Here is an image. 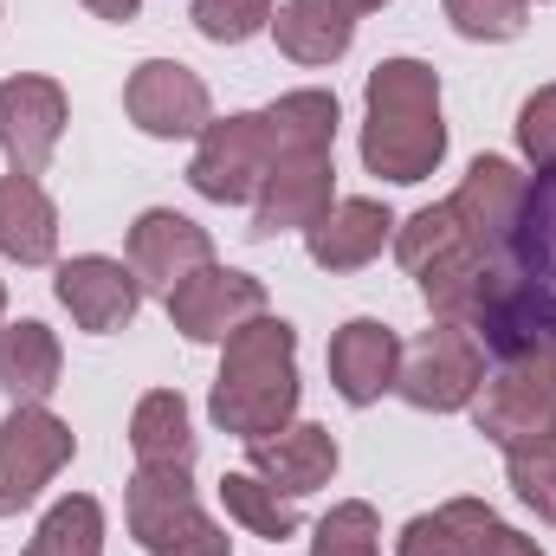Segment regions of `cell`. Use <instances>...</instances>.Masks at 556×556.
I'll use <instances>...</instances> for the list:
<instances>
[{"label": "cell", "instance_id": "1", "mask_svg": "<svg viewBox=\"0 0 556 556\" xmlns=\"http://www.w3.org/2000/svg\"><path fill=\"white\" fill-rule=\"evenodd\" d=\"M330 137H337V98L330 91H291L273 111H247V117L207 124L194 162H188V181L207 201H253L285 155L330 149Z\"/></svg>", "mask_w": 556, "mask_h": 556}, {"label": "cell", "instance_id": "2", "mask_svg": "<svg viewBox=\"0 0 556 556\" xmlns=\"http://www.w3.org/2000/svg\"><path fill=\"white\" fill-rule=\"evenodd\" d=\"M291 408H298V330L260 311L227 337L207 415L240 440H273Z\"/></svg>", "mask_w": 556, "mask_h": 556}, {"label": "cell", "instance_id": "3", "mask_svg": "<svg viewBox=\"0 0 556 556\" xmlns=\"http://www.w3.org/2000/svg\"><path fill=\"white\" fill-rule=\"evenodd\" d=\"M446 155L440 124V78L420 59H382L369 72V124H363V162L389 181H427Z\"/></svg>", "mask_w": 556, "mask_h": 556}, {"label": "cell", "instance_id": "4", "mask_svg": "<svg viewBox=\"0 0 556 556\" xmlns=\"http://www.w3.org/2000/svg\"><path fill=\"white\" fill-rule=\"evenodd\" d=\"M130 531L149 556H227V531L194 505L188 472H162L142 466L130 479Z\"/></svg>", "mask_w": 556, "mask_h": 556}, {"label": "cell", "instance_id": "5", "mask_svg": "<svg viewBox=\"0 0 556 556\" xmlns=\"http://www.w3.org/2000/svg\"><path fill=\"white\" fill-rule=\"evenodd\" d=\"M395 389H402L415 408H427V415L466 408V402L485 389V343H479L466 324H433V330H420V343L402 356Z\"/></svg>", "mask_w": 556, "mask_h": 556}, {"label": "cell", "instance_id": "6", "mask_svg": "<svg viewBox=\"0 0 556 556\" xmlns=\"http://www.w3.org/2000/svg\"><path fill=\"white\" fill-rule=\"evenodd\" d=\"M65 459H72V427L39 402H20L0 420V518L26 511Z\"/></svg>", "mask_w": 556, "mask_h": 556}, {"label": "cell", "instance_id": "7", "mask_svg": "<svg viewBox=\"0 0 556 556\" xmlns=\"http://www.w3.org/2000/svg\"><path fill=\"white\" fill-rule=\"evenodd\" d=\"M479 433H485L492 446H505V459H511V453L556 446V382L538 363H505V369L485 382Z\"/></svg>", "mask_w": 556, "mask_h": 556}, {"label": "cell", "instance_id": "8", "mask_svg": "<svg viewBox=\"0 0 556 556\" xmlns=\"http://www.w3.org/2000/svg\"><path fill=\"white\" fill-rule=\"evenodd\" d=\"M260 311H266V285L247 273H227V266H201L168 291V324L188 343H227Z\"/></svg>", "mask_w": 556, "mask_h": 556}, {"label": "cell", "instance_id": "9", "mask_svg": "<svg viewBox=\"0 0 556 556\" xmlns=\"http://www.w3.org/2000/svg\"><path fill=\"white\" fill-rule=\"evenodd\" d=\"M124 104H130V124L149 130V137H201L214 124L207 85L181 59H149V65H137L130 85H124Z\"/></svg>", "mask_w": 556, "mask_h": 556}, {"label": "cell", "instance_id": "10", "mask_svg": "<svg viewBox=\"0 0 556 556\" xmlns=\"http://www.w3.org/2000/svg\"><path fill=\"white\" fill-rule=\"evenodd\" d=\"M525 188H531V181H525L505 155H479V162L466 168V181H459V194H453L446 207H453V220H459V233H466L472 253L498 260V253L511 247V227H518Z\"/></svg>", "mask_w": 556, "mask_h": 556}, {"label": "cell", "instance_id": "11", "mask_svg": "<svg viewBox=\"0 0 556 556\" xmlns=\"http://www.w3.org/2000/svg\"><path fill=\"white\" fill-rule=\"evenodd\" d=\"M65 137V91L52 78H7L0 85V149L13 175H39Z\"/></svg>", "mask_w": 556, "mask_h": 556}, {"label": "cell", "instance_id": "12", "mask_svg": "<svg viewBox=\"0 0 556 556\" xmlns=\"http://www.w3.org/2000/svg\"><path fill=\"white\" fill-rule=\"evenodd\" d=\"M201 266H214V240L188 220V214H168V207H155V214H142L137 227H130V273H137L142 291H175L188 273H201Z\"/></svg>", "mask_w": 556, "mask_h": 556}, {"label": "cell", "instance_id": "13", "mask_svg": "<svg viewBox=\"0 0 556 556\" xmlns=\"http://www.w3.org/2000/svg\"><path fill=\"white\" fill-rule=\"evenodd\" d=\"M330 181H337L330 149H298V155H285L273 175H266L260 201H253V240H273L285 227H311V220L330 207Z\"/></svg>", "mask_w": 556, "mask_h": 556}, {"label": "cell", "instance_id": "14", "mask_svg": "<svg viewBox=\"0 0 556 556\" xmlns=\"http://www.w3.org/2000/svg\"><path fill=\"white\" fill-rule=\"evenodd\" d=\"M395 376H402V343H395L389 324L356 317V324H343L330 337V382H337V395L350 408H369L376 395H389Z\"/></svg>", "mask_w": 556, "mask_h": 556}, {"label": "cell", "instance_id": "15", "mask_svg": "<svg viewBox=\"0 0 556 556\" xmlns=\"http://www.w3.org/2000/svg\"><path fill=\"white\" fill-rule=\"evenodd\" d=\"M59 304L85 324V330H124L130 317H137L142 304V285L130 266H117V260H104V253H85V260H65L59 266Z\"/></svg>", "mask_w": 556, "mask_h": 556}, {"label": "cell", "instance_id": "16", "mask_svg": "<svg viewBox=\"0 0 556 556\" xmlns=\"http://www.w3.org/2000/svg\"><path fill=\"white\" fill-rule=\"evenodd\" d=\"M389 227H395V214L382 201H337L304 227V247H311V260L324 273H356V266H369L382 253Z\"/></svg>", "mask_w": 556, "mask_h": 556}, {"label": "cell", "instance_id": "17", "mask_svg": "<svg viewBox=\"0 0 556 556\" xmlns=\"http://www.w3.org/2000/svg\"><path fill=\"white\" fill-rule=\"evenodd\" d=\"M247 446H253V472L285 498H304V492L330 485V472H337L330 427H278V440H247Z\"/></svg>", "mask_w": 556, "mask_h": 556}, {"label": "cell", "instance_id": "18", "mask_svg": "<svg viewBox=\"0 0 556 556\" xmlns=\"http://www.w3.org/2000/svg\"><path fill=\"white\" fill-rule=\"evenodd\" d=\"M505 253L518 266V285H531L538 298L556 304V168H544L525 188V207H518V227H511Z\"/></svg>", "mask_w": 556, "mask_h": 556}, {"label": "cell", "instance_id": "19", "mask_svg": "<svg viewBox=\"0 0 556 556\" xmlns=\"http://www.w3.org/2000/svg\"><path fill=\"white\" fill-rule=\"evenodd\" d=\"M273 33H278V52H285V59H298V65H330V59L350 52L356 13H350L343 0H285L278 20H273Z\"/></svg>", "mask_w": 556, "mask_h": 556}, {"label": "cell", "instance_id": "20", "mask_svg": "<svg viewBox=\"0 0 556 556\" xmlns=\"http://www.w3.org/2000/svg\"><path fill=\"white\" fill-rule=\"evenodd\" d=\"M0 253L20 260V266H46L59 253V214H52V201L33 175L0 181Z\"/></svg>", "mask_w": 556, "mask_h": 556}, {"label": "cell", "instance_id": "21", "mask_svg": "<svg viewBox=\"0 0 556 556\" xmlns=\"http://www.w3.org/2000/svg\"><path fill=\"white\" fill-rule=\"evenodd\" d=\"M130 446H137V466L188 472V466H194L188 402H181L175 389H155V395H142V402H137V415H130Z\"/></svg>", "mask_w": 556, "mask_h": 556}, {"label": "cell", "instance_id": "22", "mask_svg": "<svg viewBox=\"0 0 556 556\" xmlns=\"http://www.w3.org/2000/svg\"><path fill=\"white\" fill-rule=\"evenodd\" d=\"M0 389L13 402H46L59 389V337L46 324H13L0 330Z\"/></svg>", "mask_w": 556, "mask_h": 556}, {"label": "cell", "instance_id": "23", "mask_svg": "<svg viewBox=\"0 0 556 556\" xmlns=\"http://www.w3.org/2000/svg\"><path fill=\"white\" fill-rule=\"evenodd\" d=\"M26 556H104V511H98V498H59L52 511H46V525L33 531V544Z\"/></svg>", "mask_w": 556, "mask_h": 556}, {"label": "cell", "instance_id": "24", "mask_svg": "<svg viewBox=\"0 0 556 556\" xmlns=\"http://www.w3.org/2000/svg\"><path fill=\"white\" fill-rule=\"evenodd\" d=\"M440 525H446V538H453V551L459 556H544L531 538H518L505 518H492L479 498H453V505H440Z\"/></svg>", "mask_w": 556, "mask_h": 556}, {"label": "cell", "instance_id": "25", "mask_svg": "<svg viewBox=\"0 0 556 556\" xmlns=\"http://www.w3.org/2000/svg\"><path fill=\"white\" fill-rule=\"evenodd\" d=\"M220 498H227V511H233L253 538L285 544V538L298 531V505H291V498H278L260 472H227V479H220Z\"/></svg>", "mask_w": 556, "mask_h": 556}, {"label": "cell", "instance_id": "26", "mask_svg": "<svg viewBox=\"0 0 556 556\" xmlns=\"http://www.w3.org/2000/svg\"><path fill=\"white\" fill-rule=\"evenodd\" d=\"M459 247H466V233H459V220H453L446 201H440V207H420L415 220L395 233V253H402L408 273H427L433 260H446V253H459Z\"/></svg>", "mask_w": 556, "mask_h": 556}, {"label": "cell", "instance_id": "27", "mask_svg": "<svg viewBox=\"0 0 556 556\" xmlns=\"http://www.w3.org/2000/svg\"><path fill=\"white\" fill-rule=\"evenodd\" d=\"M376 538H382L376 511H369L363 498H350V505H337V511L317 525L311 556H382V551H376Z\"/></svg>", "mask_w": 556, "mask_h": 556}, {"label": "cell", "instance_id": "28", "mask_svg": "<svg viewBox=\"0 0 556 556\" xmlns=\"http://www.w3.org/2000/svg\"><path fill=\"white\" fill-rule=\"evenodd\" d=\"M273 20V0H194V26L214 46H240Z\"/></svg>", "mask_w": 556, "mask_h": 556}, {"label": "cell", "instance_id": "29", "mask_svg": "<svg viewBox=\"0 0 556 556\" xmlns=\"http://www.w3.org/2000/svg\"><path fill=\"white\" fill-rule=\"evenodd\" d=\"M531 0H446V20L466 39H518Z\"/></svg>", "mask_w": 556, "mask_h": 556}, {"label": "cell", "instance_id": "30", "mask_svg": "<svg viewBox=\"0 0 556 556\" xmlns=\"http://www.w3.org/2000/svg\"><path fill=\"white\" fill-rule=\"evenodd\" d=\"M511 485H518V498H525L538 518H551L556 525V446L511 453Z\"/></svg>", "mask_w": 556, "mask_h": 556}, {"label": "cell", "instance_id": "31", "mask_svg": "<svg viewBox=\"0 0 556 556\" xmlns=\"http://www.w3.org/2000/svg\"><path fill=\"white\" fill-rule=\"evenodd\" d=\"M518 142L538 168H556V85H544L525 111H518Z\"/></svg>", "mask_w": 556, "mask_h": 556}, {"label": "cell", "instance_id": "32", "mask_svg": "<svg viewBox=\"0 0 556 556\" xmlns=\"http://www.w3.org/2000/svg\"><path fill=\"white\" fill-rule=\"evenodd\" d=\"M402 556H459L453 538H446V525H440V511H433V518H415V525L402 531Z\"/></svg>", "mask_w": 556, "mask_h": 556}, {"label": "cell", "instance_id": "33", "mask_svg": "<svg viewBox=\"0 0 556 556\" xmlns=\"http://www.w3.org/2000/svg\"><path fill=\"white\" fill-rule=\"evenodd\" d=\"M98 20H137V0H85Z\"/></svg>", "mask_w": 556, "mask_h": 556}, {"label": "cell", "instance_id": "34", "mask_svg": "<svg viewBox=\"0 0 556 556\" xmlns=\"http://www.w3.org/2000/svg\"><path fill=\"white\" fill-rule=\"evenodd\" d=\"M350 13H376V7H389V0H343Z\"/></svg>", "mask_w": 556, "mask_h": 556}, {"label": "cell", "instance_id": "35", "mask_svg": "<svg viewBox=\"0 0 556 556\" xmlns=\"http://www.w3.org/2000/svg\"><path fill=\"white\" fill-rule=\"evenodd\" d=\"M0 311H7V291H0Z\"/></svg>", "mask_w": 556, "mask_h": 556}]
</instances>
